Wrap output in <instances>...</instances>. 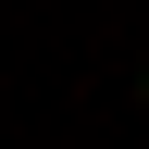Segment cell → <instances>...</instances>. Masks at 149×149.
Segmentation results:
<instances>
[{
	"label": "cell",
	"instance_id": "1",
	"mask_svg": "<svg viewBox=\"0 0 149 149\" xmlns=\"http://www.w3.org/2000/svg\"><path fill=\"white\" fill-rule=\"evenodd\" d=\"M137 112H149V74H137Z\"/></svg>",
	"mask_w": 149,
	"mask_h": 149
}]
</instances>
